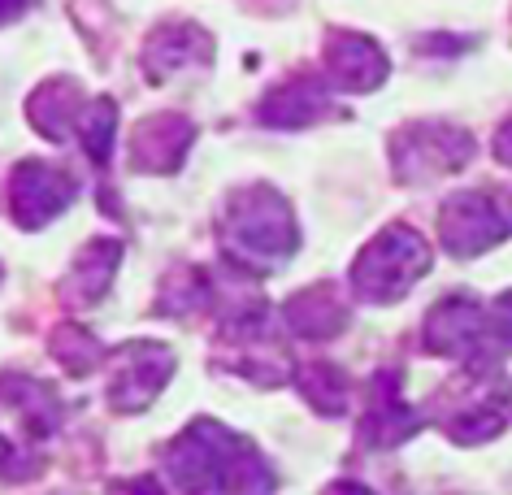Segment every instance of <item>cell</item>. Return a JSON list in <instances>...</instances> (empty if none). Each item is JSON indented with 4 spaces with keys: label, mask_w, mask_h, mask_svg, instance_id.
<instances>
[{
    "label": "cell",
    "mask_w": 512,
    "mask_h": 495,
    "mask_svg": "<svg viewBox=\"0 0 512 495\" xmlns=\"http://www.w3.org/2000/svg\"><path fill=\"white\" fill-rule=\"evenodd\" d=\"M226 248L235 252L239 265L252 270H270V265L287 261L300 244L296 231V213L270 183H252L235 192V200L226 205Z\"/></svg>",
    "instance_id": "6da1fadb"
},
{
    "label": "cell",
    "mask_w": 512,
    "mask_h": 495,
    "mask_svg": "<svg viewBox=\"0 0 512 495\" xmlns=\"http://www.w3.org/2000/svg\"><path fill=\"white\" fill-rule=\"evenodd\" d=\"M430 270V248L413 226L395 222L387 226L374 244H369L352 265V287L361 291L365 300L387 304L395 296H404L408 287L417 283L421 274Z\"/></svg>",
    "instance_id": "7a4b0ae2"
},
{
    "label": "cell",
    "mask_w": 512,
    "mask_h": 495,
    "mask_svg": "<svg viewBox=\"0 0 512 495\" xmlns=\"http://www.w3.org/2000/svg\"><path fill=\"white\" fill-rule=\"evenodd\" d=\"M439 235L452 257H478L512 235V187H473L443 200Z\"/></svg>",
    "instance_id": "3957f363"
},
{
    "label": "cell",
    "mask_w": 512,
    "mask_h": 495,
    "mask_svg": "<svg viewBox=\"0 0 512 495\" xmlns=\"http://www.w3.org/2000/svg\"><path fill=\"white\" fill-rule=\"evenodd\" d=\"M473 152H478L473 135L443 118L408 122L404 131L391 139V161L404 183H430V179H439V174H460L473 161Z\"/></svg>",
    "instance_id": "277c9868"
},
{
    "label": "cell",
    "mask_w": 512,
    "mask_h": 495,
    "mask_svg": "<svg viewBox=\"0 0 512 495\" xmlns=\"http://www.w3.org/2000/svg\"><path fill=\"white\" fill-rule=\"evenodd\" d=\"M74 196H79V179H74L66 165L22 161L9 174V209H14L18 226H27V231L53 222Z\"/></svg>",
    "instance_id": "5b68a950"
},
{
    "label": "cell",
    "mask_w": 512,
    "mask_h": 495,
    "mask_svg": "<svg viewBox=\"0 0 512 495\" xmlns=\"http://www.w3.org/2000/svg\"><path fill=\"white\" fill-rule=\"evenodd\" d=\"M191 139H196V126L183 113H152L131 131V148L126 157L139 174H174L183 165Z\"/></svg>",
    "instance_id": "8992f818"
},
{
    "label": "cell",
    "mask_w": 512,
    "mask_h": 495,
    "mask_svg": "<svg viewBox=\"0 0 512 495\" xmlns=\"http://www.w3.org/2000/svg\"><path fill=\"white\" fill-rule=\"evenodd\" d=\"M326 74L339 92H374L387 79V53L356 31H335L326 40Z\"/></svg>",
    "instance_id": "52a82bcc"
},
{
    "label": "cell",
    "mask_w": 512,
    "mask_h": 495,
    "mask_svg": "<svg viewBox=\"0 0 512 495\" xmlns=\"http://www.w3.org/2000/svg\"><path fill=\"white\" fill-rule=\"evenodd\" d=\"M326 113H330V87L317 74H291L274 92H265L256 118L265 126H278V131H300V126L322 122Z\"/></svg>",
    "instance_id": "ba28073f"
},
{
    "label": "cell",
    "mask_w": 512,
    "mask_h": 495,
    "mask_svg": "<svg viewBox=\"0 0 512 495\" xmlns=\"http://www.w3.org/2000/svg\"><path fill=\"white\" fill-rule=\"evenodd\" d=\"M209 61H213V40L196 22H170V27L152 31L144 44V74L152 83L170 79L178 70H191V66H209Z\"/></svg>",
    "instance_id": "9c48e42d"
},
{
    "label": "cell",
    "mask_w": 512,
    "mask_h": 495,
    "mask_svg": "<svg viewBox=\"0 0 512 495\" xmlns=\"http://www.w3.org/2000/svg\"><path fill=\"white\" fill-rule=\"evenodd\" d=\"M83 109H87V96L74 79H48L27 105L31 126L44 139H53V144H61V139H70L74 131H79Z\"/></svg>",
    "instance_id": "30bf717a"
},
{
    "label": "cell",
    "mask_w": 512,
    "mask_h": 495,
    "mask_svg": "<svg viewBox=\"0 0 512 495\" xmlns=\"http://www.w3.org/2000/svg\"><path fill=\"white\" fill-rule=\"evenodd\" d=\"M287 317H291V326H296L300 335H313V339L335 335V330L348 322V313H343L335 287H313V291H304V296H296V300L287 304Z\"/></svg>",
    "instance_id": "8fae6325"
},
{
    "label": "cell",
    "mask_w": 512,
    "mask_h": 495,
    "mask_svg": "<svg viewBox=\"0 0 512 495\" xmlns=\"http://www.w3.org/2000/svg\"><path fill=\"white\" fill-rule=\"evenodd\" d=\"M113 131H118V105L113 100H87V109H83V118H79V135L83 139V148H87V157H92L96 165H105L109 161V148H113Z\"/></svg>",
    "instance_id": "7c38bea8"
},
{
    "label": "cell",
    "mask_w": 512,
    "mask_h": 495,
    "mask_svg": "<svg viewBox=\"0 0 512 495\" xmlns=\"http://www.w3.org/2000/svg\"><path fill=\"white\" fill-rule=\"evenodd\" d=\"M495 157L504 161V165H512V122L499 126V135H495Z\"/></svg>",
    "instance_id": "4fadbf2b"
},
{
    "label": "cell",
    "mask_w": 512,
    "mask_h": 495,
    "mask_svg": "<svg viewBox=\"0 0 512 495\" xmlns=\"http://www.w3.org/2000/svg\"><path fill=\"white\" fill-rule=\"evenodd\" d=\"M31 9V0H0V27L5 22H14V18H22Z\"/></svg>",
    "instance_id": "5bb4252c"
}]
</instances>
